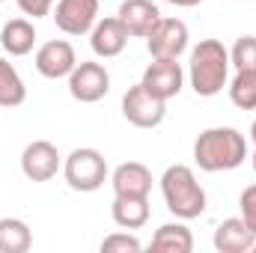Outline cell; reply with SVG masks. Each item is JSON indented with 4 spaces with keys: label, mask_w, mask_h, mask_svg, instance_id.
Instances as JSON below:
<instances>
[{
    "label": "cell",
    "mask_w": 256,
    "mask_h": 253,
    "mask_svg": "<svg viewBox=\"0 0 256 253\" xmlns=\"http://www.w3.org/2000/svg\"><path fill=\"white\" fill-rule=\"evenodd\" d=\"M0 27H3V24H0Z\"/></svg>",
    "instance_id": "obj_29"
},
{
    "label": "cell",
    "mask_w": 256,
    "mask_h": 253,
    "mask_svg": "<svg viewBox=\"0 0 256 253\" xmlns=\"http://www.w3.org/2000/svg\"><path fill=\"white\" fill-rule=\"evenodd\" d=\"M152 250L158 253H191L194 250V232L176 218V224H164L152 236Z\"/></svg>",
    "instance_id": "obj_18"
},
{
    "label": "cell",
    "mask_w": 256,
    "mask_h": 253,
    "mask_svg": "<svg viewBox=\"0 0 256 253\" xmlns=\"http://www.w3.org/2000/svg\"><path fill=\"white\" fill-rule=\"evenodd\" d=\"M194 161L202 173H226L248 161V140L238 128H206L194 143Z\"/></svg>",
    "instance_id": "obj_1"
},
{
    "label": "cell",
    "mask_w": 256,
    "mask_h": 253,
    "mask_svg": "<svg viewBox=\"0 0 256 253\" xmlns=\"http://www.w3.org/2000/svg\"><path fill=\"white\" fill-rule=\"evenodd\" d=\"M238 208H242V220L250 226L256 232V185H248V188L242 190V196H238Z\"/></svg>",
    "instance_id": "obj_24"
},
{
    "label": "cell",
    "mask_w": 256,
    "mask_h": 253,
    "mask_svg": "<svg viewBox=\"0 0 256 253\" xmlns=\"http://www.w3.org/2000/svg\"><path fill=\"white\" fill-rule=\"evenodd\" d=\"M140 84H143L146 90H152L158 98L170 102V98H176V96L182 92V86H185V72H182L179 60H152V63L146 66Z\"/></svg>",
    "instance_id": "obj_11"
},
{
    "label": "cell",
    "mask_w": 256,
    "mask_h": 253,
    "mask_svg": "<svg viewBox=\"0 0 256 253\" xmlns=\"http://www.w3.org/2000/svg\"><path fill=\"white\" fill-rule=\"evenodd\" d=\"M24 102H27V86L18 68L0 57V108H18Z\"/></svg>",
    "instance_id": "obj_20"
},
{
    "label": "cell",
    "mask_w": 256,
    "mask_h": 253,
    "mask_svg": "<svg viewBox=\"0 0 256 253\" xmlns=\"http://www.w3.org/2000/svg\"><path fill=\"white\" fill-rule=\"evenodd\" d=\"M250 161H254V173H256V146H254V155H250Z\"/></svg>",
    "instance_id": "obj_28"
},
{
    "label": "cell",
    "mask_w": 256,
    "mask_h": 253,
    "mask_svg": "<svg viewBox=\"0 0 256 253\" xmlns=\"http://www.w3.org/2000/svg\"><path fill=\"white\" fill-rule=\"evenodd\" d=\"M230 66H236V72H242V68L256 72V36L236 39V45L230 48Z\"/></svg>",
    "instance_id": "obj_22"
},
{
    "label": "cell",
    "mask_w": 256,
    "mask_h": 253,
    "mask_svg": "<svg viewBox=\"0 0 256 253\" xmlns=\"http://www.w3.org/2000/svg\"><path fill=\"white\" fill-rule=\"evenodd\" d=\"M128 30L122 27V21L114 15V18H98L96 27L90 30V48L96 57L102 60H110V57H120L128 45Z\"/></svg>",
    "instance_id": "obj_12"
},
{
    "label": "cell",
    "mask_w": 256,
    "mask_h": 253,
    "mask_svg": "<svg viewBox=\"0 0 256 253\" xmlns=\"http://www.w3.org/2000/svg\"><path fill=\"white\" fill-rule=\"evenodd\" d=\"M122 116L134 128H158L167 116V102L158 98L143 84H134L122 96Z\"/></svg>",
    "instance_id": "obj_5"
},
{
    "label": "cell",
    "mask_w": 256,
    "mask_h": 253,
    "mask_svg": "<svg viewBox=\"0 0 256 253\" xmlns=\"http://www.w3.org/2000/svg\"><path fill=\"white\" fill-rule=\"evenodd\" d=\"M54 3H57V0H18V9L36 21V18H45V15H51Z\"/></svg>",
    "instance_id": "obj_25"
},
{
    "label": "cell",
    "mask_w": 256,
    "mask_h": 253,
    "mask_svg": "<svg viewBox=\"0 0 256 253\" xmlns=\"http://www.w3.org/2000/svg\"><path fill=\"white\" fill-rule=\"evenodd\" d=\"M66 80H68L72 98L80 102V104H96L110 92V72L102 63H92V60L78 63Z\"/></svg>",
    "instance_id": "obj_7"
},
{
    "label": "cell",
    "mask_w": 256,
    "mask_h": 253,
    "mask_svg": "<svg viewBox=\"0 0 256 253\" xmlns=\"http://www.w3.org/2000/svg\"><path fill=\"white\" fill-rule=\"evenodd\" d=\"M33 63H36V72H39L42 78L60 80V78H68L72 68L78 66V54H74L72 42H66V39H51V42H45V45L36 51Z\"/></svg>",
    "instance_id": "obj_10"
},
{
    "label": "cell",
    "mask_w": 256,
    "mask_h": 253,
    "mask_svg": "<svg viewBox=\"0 0 256 253\" xmlns=\"http://www.w3.org/2000/svg\"><path fill=\"white\" fill-rule=\"evenodd\" d=\"M164 3H170V6H179V9H194V6H200L202 0H164Z\"/></svg>",
    "instance_id": "obj_26"
},
{
    "label": "cell",
    "mask_w": 256,
    "mask_h": 253,
    "mask_svg": "<svg viewBox=\"0 0 256 253\" xmlns=\"http://www.w3.org/2000/svg\"><path fill=\"white\" fill-rule=\"evenodd\" d=\"M188 80L191 90L202 98L224 92V86L230 84V48H224V42L218 39H202L200 45H194Z\"/></svg>",
    "instance_id": "obj_2"
},
{
    "label": "cell",
    "mask_w": 256,
    "mask_h": 253,
    "mask_svg": "<svg viewBox=\"0 0 256 253\" xmlns=\"http://www.w3.org/2000/svg\"><path fill=\"white\" fill-rule=\"evenodd\" d=\"M0 3H3V0H0Z\"/></svg>",
    "instance_id": "obj_30"
},
{
    "label": "cell",
    "mask_w": 256,
    "mask_h": 253,
    "mask_svg": "<svg viewBox=\"0 0 256 253\" xmlns=\"http://www.w3.org/2000/svg\"><path fill=\"white\" fill-rule=\"evenodd\" d=\"M0 45L9 57H27L36 45V27L27 18H12L0 27Z\"/></svg>",
    "instance_id": "obj_16"
},
{
    "label": "cell",
    "mask_w": 256,
    "mask_h": 253,
    "mask_svg": "<svg viewBox=\"0 0 256 253\" xmlns=\"http://www.w3.org/2000/svg\"><path fill=\"white\" fill-rule=\"evenodd\" d=\"M63 176H66V185L72 190L92 194V190H98L108 182V161L92 146L72 149L63 161Z\"/></svg>",
    "instance_id": "obj_4"
},
{
    "label": "cell",
    "mask_w": 256,
    "mask_h": 253,
    "mask_svg": "<svg viewBox=\"0 0 256 253\" xmlns=\"http://www.w3.org/2000/svg\"><path fill=\"white\" fill-rule=\"evenodd\" d=\"M140 250H143L140 238H134L128 232H114L102 242V253H140Z\"/></svg>",
    "instance_id": "obj_23"
},
{
    "label": "cell",
    "mask_w": 256,
    "mask_h": 253,
    "mask_svg": "<svg viewBox=\"0 0 256 253\" xmlns=\"http://www.w3.org/2000/svg\"><path fill=\"white\" fill-rule=\"evenodd\" d=\"M98 21V0H57L54 24L66 36H90Z\"/></svg>",
    "instance_id": "obj_8"
},
{
    "label": "cell",
    "mask_w": 256,
    "mask_h": 253,
    "mask_svg": "<svg viewBox=\"0 0 256 253\" xmlns=\"http://www.w3.org/2000/svg\"><path fill=\"white\" fill-rule=\"evenodd\" d=\"M60 167H63V158L51 140H33L21 152V173L30 182H51Z\"/></svg>",
    "instance_id": "obj_9"
},
{
    "label": "cell",
    "mask_w": 256,
    "mask_h": 253,
    "mask_svg": "<svg viewBox=\"0 0 256 253\" xmlns=\"http://www.w3.org/2000/svg\"><path fill=\"white\" fill-rule=\"evenodd\" d=\"M114 196H149L152 190V173L140 161H126L110 173Z\"/></svg>",
    "instance_id": "obj_14"
},
{
    "label": "cell",
    "mask_w": 256,
    "mask_h": 253,
    "mask_svg": "<svg viewBox=\"0 0 256 253\" xmlns=\"http://www.w3.org/2000/svg\"><path fill=\"white\" fill-rule=\"evenodd\" d=\"M226 90H230V102L238 110H256V72H250V68L236 72V78L226 84Z\"/></svg>",
    "instance_id": "obj_21"
},
{
    "label": "cell",
    "mask_w": 256,
    "mask_h": 253,
    "mask_svg": "<svg viewBox=\"0 0 256 253\" xmlns=\"http://www.w3.org/2000/svg\"><path fill=\"white\" fill-rule=\"evenodd\" d=\"M116 18L122 21L131 39H146L152 33V27L161 21V9L152 0H122Z\"/></svg>",
    "instance_id": "obj_13"
},
{
    "label": "cell",
    "mask_w": 256,
    "mask_h": 253,
    "mask_svg": "<svg viewBox=\"0 0 256 253\" xmlns=\"http://www.w3.org/2000/svg\"><path fill=\"white\" fill-rule=\"evenodd\" d=\"M250 140H254V146H256V120H254V126H250Z\"/></svg>",
    "instance_id": "obj_27"
},
{
    "label": "cell",
    "mask_w": 256,
    "mask_h": 253,
    "mask_svg": "<svg viewBox=\"0 0 256 253\" xmlns=\"http://www.w3.org/2000/svg\"><path fill=\"white\" fill-rule=\"evenodd\" d=\"M114 224L122 230H140L149 220V196H114Z\"/></svg>",
    "instance_id": "obj_17"
},
{
    "label": "cell",
    "mask_w": 256,
    "mask_h": 253,
    "mask_svg": "<svg viewBox=\"0 0 256 253\" xmlns=\"http://www.w3.org/2000/svg\"><path fill=\"white\" fill-rule=\"evenodd\" d=\"M161 194L167 208L179 218V220H194L206 212V190L196 182L194 170L188 164H173L164 170L161 176Z\"/></svg>",
    "instance_id": "obj_3"
},
{
    "label": "cell",
    "mask_w": 256,
    "mask_h": 253,
    "mask_svg": "<svg viewBox=\"0 0 256 253\" xmlns=\"http://www.w3.org/2000/svg\"><path fill=\"white\" fill-rule=\"evenodd\" d=\"M188 24L179 18H164L146 36V51L152 60H179L188 51Z\"/></svg>",
    "instance_id": "obj_6"
},
{
    "label": "cell",
    "mask_w": 256,
    "mask_h": 253,
    "mask_svg": "<svg viewBox=\"0 0 256 253\" xmlns=\"http://www.w3.org/2000/svg\"><path fill=\"white\" fill-rule=\"evenodd\" d=\"M33 232L21 218H0V253H27Z\"/></svg>",
    "instance_id": "obj_19"
},
{
    "label": "cell",
    "mask_w": 256,
    "mask_h": 253,
    "mask_svg": "<svg viewBox=\"0 0 256 253\" xmlns=\"http://www.w3.org/2000/svg\"><path fill=\"white\" fill-rule=\"evenodd\" d=\"M256 244V232L242 218H226L214 230V250L218 253H250Z\"/></svg>",
    "instance_id": "obj_15"
}]
</instances>
